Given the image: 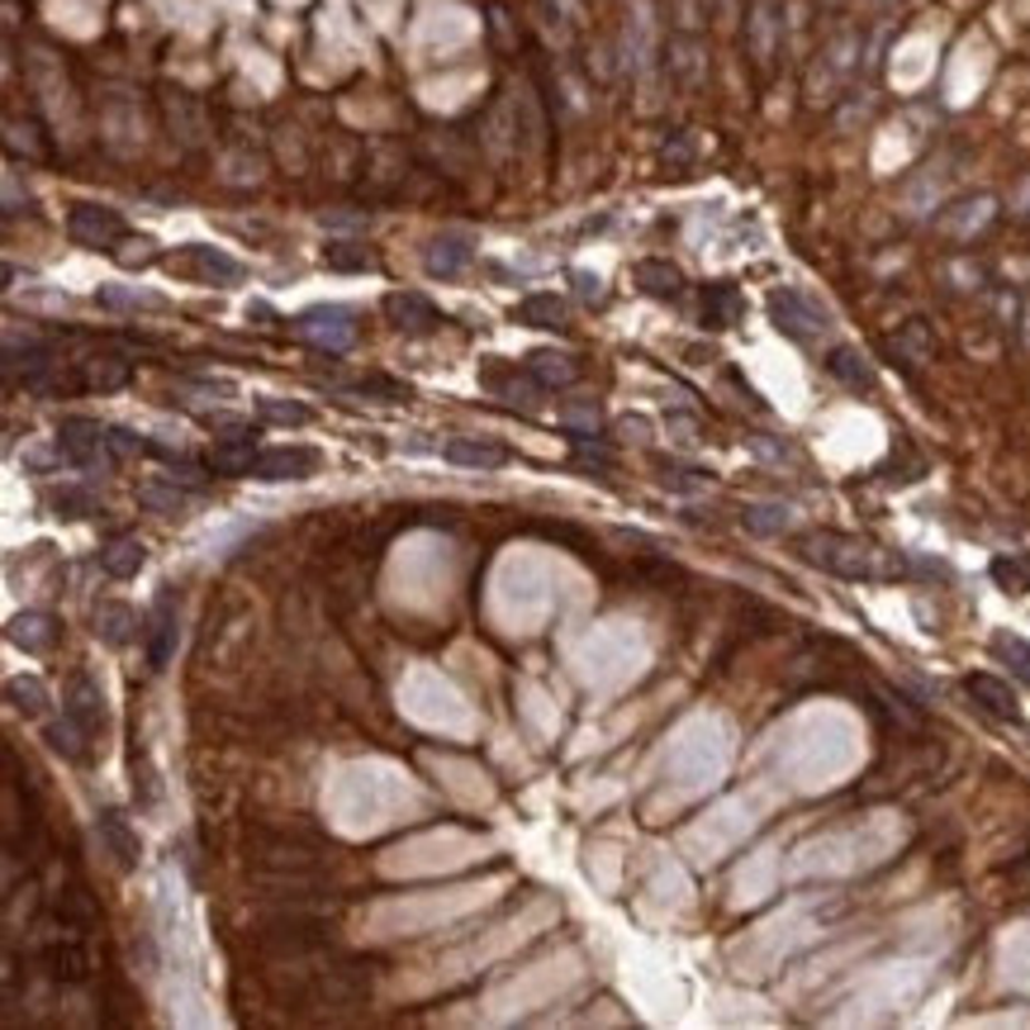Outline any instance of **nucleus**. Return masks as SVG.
Masks as SVG:
<instances>
[{
	"label": "nucleus",
	"mask_w": 1030,
	"mask_h": 1030,
	"mask_svg": "<svg viewBox=\"0 0 1030 1030\" xmlns=\"http://www.w3.org/2000/svg\"><path fill=\"white\" fill-rule=\"evenodd\" d=\"M96 831H100V841H105V850L115 855L119 869H138V855H143V845H138V831L123 822L119 812H100V816H96Z\"/></svg>",
	"instance_id": "obj_25"
},
{
	"label": "nucleus",
	"mask_w": 1030,
	"mask_h": 1030,
	"mask_svg": "<svg viewBox=\"0 0 1030 1030\" xmlns=\"http://www.w3.org/2000/svg\"><path fill=\"white\" fill-rule=\"evenodd\" d=\"M888 357H893L898 366H927L935 362V328L927 324V318H908V324H898V333L888 337Z\"/></svg>",
	"instance_id": "obj_16"
},
{
	"label": "nucleus",
	"mask_w": 1030,
	"mask_h": 1030,
	"mask_svg": "<svg viewBox=\"0 0 1030 1030\" xmlns=\"http://www.w3.org/2000/svg\"><path fill=\"white\" fill-rule=\"evenodd\" d=\"M741 523H745V532H755V537H779V532L793 527V513L784 504H751L741 513Z\"/></svg>",
	"instance_id": "obj_34"
},
{
	"label": "nucleus",
	"mask_w": 1030,
	"mask_h": 1030,
	"mask_svg": "<svg viewBox=\"0 0 1030 1030\" xmlns=\"http://www.w3.org/2000/svg\"><path fill=\"white\" fill-rule=\"evenodd\" d=\"M143 561H148V546L138 542V537H110L96 552V565L110 580H133L138 571H143Z\"/></svg>",
	"instance_id": "obj_24"
},
{
	"label": "nucleus",
	"mask_w": 1030,
	"mask_h": 1030,
	"mask_svg": "<svg viewBox=\"0 0 1030 1030\" xmlns=\"http://www.w3.org/2000/svg\"><path fill=\"white\" fill-rule=\"evenodd\" d=\"M86 736H91V732H86L77 717H67V713H62V722H48V732H43V741H48L62 760H81V755H86Z\"/></svg>",
	"instance_id": "obj_33"
},
{
	"label": "nucleus",
	"mask_w": 1030,
	"mask_h": 1030,
	"mask_svg": "<svg viewBox=\"0 0 1030 1030\" xmlns=\"http://www.w3.org/2000/svg\"><path fill=\"white\" fill-rule=\"evenodd\" d=\"M992 655H998V661H1002L1011 674H1017L1021 684H1030V642H1026V636L998 632V636H992Z\"/></svg>",
	"instance_id": "obj_36"
},
{
	"label": "nucleus",
	"mask_w": 1030,
	"mask_h": 1030,
	"mask_svg": "<svg viewBox=\"0 0 1030 1030\" xmlns=\"http://www.w3.org/2000/svg\"><path fill=\"white\" fill-rule=\"evenodd\" d=\"M62 713L77 717L86 732H100L105 726V694L91 674H72V684H67V694H62Z\"/></svg>",
	"instance_id": "obj_19"
},
{
	"label": "nucleus",
	"mask_w": 1030,
	"mask_h": 1030,
	"mask_svg": "<svg viewBox=\"0 0 1030 1030\" xmlns=\"http://www.w3.org/2000/svg\"><path fill=\"white\" fill-rule=\"evenodd\" d=\"M798 556L836 580H908L912 575L908 556L888 552V546L869 542V537H855V532H831V527L798 537Z\"/></svg>",
	"instance_id": "obj_1"
},
{
	"label": "nucleus",
	"mask_w": 1030,
	"mask_h": 1030,
	"mask_svg": "<svg viewBox=\"0 0 1030 1030\" xmlns=\"http://www.w3.org/2000/svg\"><path fill=\"white\" fill-rule=\"evenodd\" d=\"M784 43V0H745V48L755 67H774Z\"/></svg>",
	"instance_id": "obj_6"
},
{
	"label": "nucleus",
	"mask_w": 1030,
	"mask_h": 1030,
	"mask_svg": "<svg viewBox=\"0 0 1030 1030\" xmlns=\"http://www.w3.org/2000/svg\"><path fill=\"white\" fill-rule=\"evenodd\" d=\"M257 414L266 418V423H286V428H305V423L314 418L305 404H295V399H261L257 404Z\"/></svg>",
	"instance_id": "obj_40"
},
{
	"label": "nucleus",
	"mask_w": 1030,
	"mask_h": 1030,
	"mask_svg": "<svg viewBox=\"0 0 1030 1030\" xmlns=\"http://www.w3.org/2000/svg\"><path fill=\"white\" fill-rule=\"evenodd\" d=\"M257 433H242V437H219L215 447H209V460L205 466L215 471V475H252V466H257Z\"/></svg>",
	"instance_id": "obj_20"
},
{
	"label": "nucleus",
	"mask_w": 1030,
	"mask_h": 1030,
	"mask_svg": "<svg viewBox=\"0 0 1030 1030\" xmlns=\"http://www.w3.org/2000/svg\"><path fill=\"white\" fill-rule=\"evenodd\" d=\"M43 964H48V973L58 983H81L86 973H91V954H86V945L77 935H62V940H52V945L43 950Z\"/></svg>",
	"instance_id": "obj_23"
},
{
	"label": "nucleus",
	"mask_w": 1030,
	"mask_h": 1030,
	"mask_svg": "<svg viewBox=\"0 0 1030 1030\" xmlns=\"http://www.w3.org/2000/svg\"><path fill=\"white\" fill-rule=\"evenodd\" d=\"M964 694L983 707L988 717H1002V722H1021V703H1017V689H1011L1007 680H998V674H988V670H973L964 674Z\"/></svg>",
	"instance_id": "obj_12"
},
{
	"label": "nucleus",
	"mask_w": 1030,
	"mask_h": 1030,
	"mask_svg": "<svg viewBox=\"0 0 1030 1030\" xmlns=\"http://www.w3.org/2000/svg\"><path fill=\"white\" fill-rule=\"evenodd\" d=\"M826 370H831V380H841L845 389H855V395H869L874 389V366L864 362V351L860 347H831L826 351Z\"/></svg>",
	"instance_id": "obj_27"
},
{
	"label": "nucleus",
	"mask_w": 1030,
	"mask_h": 1030,
	"mask_svg": "<svg viewBox=\"0 0 1030 1030\" xmlns=\"http://www.w3.org/2000/svg\"><path fill=\"white\" fill-rule=\"evenodd\" d=\"M385 318L395 324L399 333H433L442 324V314L428 295H418V290H395V295H385Z\"/></svg>",
	"instance_id": "obj_15"
},
{
	"label": "nucleus",
	"mask_w": 1030,
	"mask_h": 1030,
	"mask_svg": "<svg viewBox=\"0 0 1030 1030\" xmlns=\"http://www.w3.org/2000/svg\"><path fill=\"white\" fill-rule=\"evenodd\" d=\"M205 428H209V433H228V437L257 433L252 423H247V418H238V414H205Z\"/></svg>",
	"instance_id": "obj_44"
},
{
	"label": "nucleus",
	"mask_w": 1030,
	"mask_h": 1030,
	"mask_svg": "<svg viewBox=\"0 0 1030 1030\" xmlns=\"http://www.w3.org/2000/svg\"><path fill=\"white\" fill-rule=\"evenodd\" d=\"M295 333L305 337V343H314L318 351H347L351 343H357V309H347V305H314L295 318Z\"/></svg>",
	"instance_id": "obj_4"
},
{
	"label": "nucleus",
	"mask_w": 1030,
	"mask_h": 1030,
	"mask_svg": "<svg viewBox=\"0 0 1030 1030\" xmlns=\"http://www.w3.org/2000/svg\"><path fill=\"white\" fill-rule=\"evenodd\" d=\"M96 299H100V309H119V314H129V309H152V305H157L152 295L129 290V286H100Z\"/></svg>",
	"instance_id": "obj_39"
},
{
	"label": "nucleus",
	"mask_w": 1030,
	"mask_h": 1030,
	"mask_svg": "<svg viewBox=\"0 0 1030 1030\" xmlns=\"http://www.w3.org/2000/svg\"><path fill=\"white\" fill-rule=\"evenodd\" d=\"M571 447L580 460H590V466L598 471H608L613 466V447H603V442H594V433H571Z\"/></svg>",
	"instance_id": "obj_42"
},
{
	"label": "nucleus",
	"mask_w": 1030,
	"mask_h": 1030,
	"mask_svg": "<svg viewBox=\"0 0 1030 1030\" xmlns=\"http://www.w3.org/2000/svg\"><path fill=\"white\" fill-rule=\"evenodd\" d=\"M992 215H998V200H992V195H964V200H954L945 215H940V234L964 242L973 234H983L992 224Z\"/></svg>",
	"instance_id": "obj_14"
},
{
	"label": "nucleus",
	"mask_w": 1030,
	"mask_h": 1030,
	"mask_svg": "<svg viewBox=\"0 0 1030 1030\" xmlns=\"http://www.w3.org/2000/svg\"><path fill=\"white\" fill-rule=\"evenodd\" d=\"M575 286H580V295H584V299H598V276L575 271Z\"/></svg>",
	"instance_id": "obj_47"
},
{
	"label": "nucleus",
	"mask_w": 1030,
	"mask_h": 1030,
	"mask_svg": "<svg viewBox=\"0 0 1030 1030\" xmlns=\"http://www.w3.org/2000/svg\"><path fill=\"white\" fill-rule=\"evenodd\" d=\"M6 699H10L14 707H20L24 717H39L43 707L52 703V699H48V684H43V680H33V674H14V680L6 684Z\"/></svg>",
	"instance_id": "obj_35"
},
{
	"label": "nucleus",
	"mask_w": 1030,
	"mask_h": 1030,
	"mask_svg": "<svg viewBox=\"0 0 1030 1030\" xmlns=\"http://www.w3.org/2000/svg\"><path fill=\"white\" fill-rule=\"evenodd\" d=\"M527 376H532L537 389H571L580 380V362L565 357V351H532Z\"/></svg>",
	"instance_id": "obj_28"
},
{
	"label": "nucleus",
	"mask_w": 1030,
	"mask_h": 1030,
	"mask_svg": "<svg viewBox=\"0 0 1030 1030\" xmlns=\"http://www.w3.org/2000/svg\"><path fill=\"white\" fill-rule=\"evenodd\" d=\"M67 234L81 247H96V252H115V247L129 238V224H123L119 209H105V205H72L67 215Z\"/></svg>",
	"instance_id": "obj_7"
},
{
	"label": "nucleus",
	"mask_w": 1030,
	"mask_h": 1030,
	"mask_svg": "<svg viewBox=\"0 0 1030 1030\" xmlns=\"http://www.w3.org/2000/svg\"><path fill=\"white\" fill-rule=\"evenodd\" d=\"M442 456L452 460V466H471V471H499L508 460V447L499 442H485V437H452Z\"/></svg>",
	"instance_id": "obj_26"
},
{
	"label": "nucleus",
	"mask_w": 1030,
	"mask_h": 1030,
	"mask_svg": "<svg viewBox=\"0 0 1030 1030\" xmlns=\"http://www.w3.org/2000/svg\"><path fill=\"white\" fill-rule=\"evenodd\" d=\"M471 257H475L471 238H460V234H437V238L428 242V252H423V266H428V276L452 280V276L466 271Z\"/></svg>",
	"instance_id": "obj_22"
},
{
	"label": "nucleus",
	"mask_w": 1030,
	"mask_h": 1030,
	"mask_svg": "<svg viewBox=\"0 0 1030 1030\" xmlns=\"http://www.w3.org/2000/svg\"><path fill=\"white\" fill-rule=\"evenodd\" d=\"M632 280H636V290L651 295V299H680L684 295V271L674 261H661V257H646V261H636L632 266Z\"/></svg>",
	"instance_id": "obj_21"
},
{
	"label": "nucleus",
	"mask_w": 1030,
	"mask_h": 1030,
	"mask_svg": "<svg viewBox=\"0 0 1030 1030\" xmlns=\"http://www.w3.org/2000/svg\"><path fill=\"white\" fill-rule=\"evenodd\" d=\"M324 266H328V271H366V266H370V247L366 242H351V238H333L324 247Z\"/></svg>",
	"instance_id": "obj_37"
},
{
	"label": "nucleus",
	"mask_w": 1030,
	"mask_h": 1030,
	"mask_svg": "<svg viewBox=\"0 0 1030 1030\" xmlns=\"http://www.w3.org/2000/svg\"><path fill=\"white\" fill-rule=\"evenodd\" d=\"M91 623H96V636H100V642L115 646V651L129 646L133 636H143V617H138L129 603H119V598L96 603V617H91Z\"/></svg>",
	"instance_id": "obj_18"
},
{
	"label": "nucleus",
	"mask_w": 1030,
	"mask_h": 1030,
	"mask_svg": "<svg viewBox=\"0 0 1030 1030\" xmlns=\"http://www.w3.org/2000/svg\"><path fill=\"white\" fill-rule=\"evenodd\" d=\"M689 157H694V143H689L684 133H680V138H670V143H665V162H689Z\"/></svg>",
	"instance_id": "obj_46"
},
{
	"label": "nucleus",
	"mask_w": 1030,
	"mask_h": 1030,
	"mask_svg": "<svg viewBox=\"0 0 1030 1030\" xmlns=\"http://www.w3.org/2000/svg\"><path fill=\"white\" fill-rule=\"evenodd\" d=\"M6 636H10V646H20L24 655H48L52 646L62 642V623L52 613H43V608H24V613L10 617Z\"/></svg>",
	"instance_id": "obj_11"
},
{
	"label": "nucleus",
	"mask_w": 1030,
	"mask_h": 1030,
	"mask_svg": "<svg viewBox=\"0 0 1030 1030\" xmlns=\"http://www.w3.org/2000/svg\"><path fill=\"white\" fill-rule=\"evenodd\" d=\"M518 324H527V328H565V299L546 295V290L527 295L518 305Z\"/></svg>",
	"instance_id": "obj_32"
},
{
	"label": "nucleus",
	"mask_w": 1030,
	"mask_h": 1030,
	"mask_svg": "<svg viewBox=\"0 0 1030 1030\" xmlns=\"http://www.w3.org/2000/svg\"><path fill=\"white\" fill-rule=\"evenodd\" d=\"M831 6H836V0H831Z\"/></svg>",
	"instance_id": "obj_48"
},
{
	"label": "nucleus",
	"mask_w": 1030,
	"mask_h": 1030,
	"mask_svg": "<svg viewBox=\"0 0 1030 1030\" xmlns=\"http://www.w3.org/2000/svg\"><path fill=\"white\" fill-rule=\"evenodd\" d=\"M110 447H115V460H123V456L148 452V442L138 437V433H129V428H110Z\"/></svg>",
	"instance_id": "obj_45"
},
{
	"label": "nucleus",
	"mask_w": 1030,
	"mask_h": 1030,
	"mask_svg": "<svg viewBox=\"0 0 1030 1030\" xmlns=\"http://www.w3.org/2000/svg\"><path fill=\"white\" fill-rule=\"evenodd\" d=\"M860 29H841L831 43H822V52H816V62H812V72H808V96L812 100H826V96H836L841 86L855 77V67H860Z\"/></svg>",
	"instance_id": "obj_3"
},
{
	"label": "nucleus",
	"mask_w": 1030,
	"mask_h": 1030,
	"mask_svg": "<svg viewBox=\"0 0 1030 1030\" xmlns=\"http://www.w3.org/2000/svg\"><path fill=\"white\" fill-rule=\"evenodd\" d=\"M670 72L680 77L684 86H699L703 72H707V58H703V43L694 33H680V39H670Z\"/></svg>",
	"instance_id": "obj_30"
},
{
	"label": "nucleus",
	"mask_w": 1030,
	"mask_h": 1030,
	"mask_svg": "<svg viewBox=\"0 0 1030 1030\" xmlns=\"http://www.w3.org/2000/svg\"><path fill=\"white\" fill-rule=\"evenodd\" d=\"M741 314H745V299L736 286H726V280L703 286V324L707 328H732V324H741Z\"/></svg>",
	"instance_id": "obj_29"
},
{
	"label": "nucleus",
	"mask_w": 1030,
	"mask_h": 1030,
	"mask_svg": "<svg viewBox=\"0 0 1030 1030\" xmlns=\"http://www.w3.org/2000/svg\"><path fill=\"white\" fill-rule=\"evenodd\" d=\"M318 456L314 447H266L261 456H257V466H252V475L257 479H309V475H318Z\"/></svg>",
	"instance_id": "obj_13"
},
{
	"label": "nucleus",
	"mask_w": 1030,
	"mask_h": 1030,
	"mask_svg": "<svg viewBox=\"0 0 1030 1030\" xmlns=\"http://www.w3.org/2000/svg\"><path fill=\"white\" fill-rule=\"evenodd\" d=\"M138 504L148 513H162V518H176L186 508V485H176V479H143L138 485Z\"/></svg>",
	"instance_id": "obj_31"
},
{
	"label": "nucleus",
	"mask_w": 1030,
	"mask_h": 1030,
	"mask_svg": "<svg viewBox=\"0 0 1030 1030\" xmlns=\"http://www.w3.org/2000/svg\"><path fill=\"white\" fill-rule=\"evenodd\" d=\"M133 380V362L123 351H96V357L81 362V389H96V395H115Z\"/></svg>",
	"instance_id": "obj_17"
},
{
	"label": "nucleus",
	"mask_w": 1030,
	"mask_h": 1030,
	"mask_svg": "<svg viewBox=\"0 0 1030 1030\" xmlns=\"http://www.w3.org/2000/svg\"><path fill=\"white\" fill-rule=\"evenodd\" d=\"M745 447H751L755 456H765V460H798V452L789 447V442H774L770 433H755V437H745Z\"/></svg>",
	"instance_id": "obj_43"
},
{
	"label": "nucleus",
	"mask_w": 1030,
	"mask_h": 1030,
	"mask_svg": "<svg viewBox=\"0 0 1030 1030\" xmlns=\"http://www.w3.org/2000/svg\"><path fill=\"white\" fill-rule=\"evenodd\" d=\"M58 452L81 471H105L115 466V447H110V428L96 418H62L58 428Z\"/></svg>",
	"instance_id": "obj_5"
},
{
	"label": "nucleus",
	"mask_w": 1030,
	"mask_h": 1030,
	"mask_svg": "<svg viewBox=\"0 0 1030 1030\" xmlns=\"http://www.w3.org/2000/svg\"><path fill=\"white\" fill-rule=\"evenodd\" d=\"M52 508H58V518H91V513H100L96 494H86V489H62V494H52Z\"/></svg>",
	"instance_id": "obj_41"
},
{
	"label": "nucleus",
	"mask_w": 1030,
	"mask_h": 1030,
	"mask_svg": "<svg viewBox=\"0 0 1030 1030\" xmlns=\"http://www.w3.org/2000/svg\"><path fill=\"white\" fill-rule=\"evenodd\" d=\"M171 266L181 276L205 280V286H238L242 280V266L228 252H219V247H205V242H190L181 252H171Z\"/></svg>",
	"instance_id": "obj_9"
},
{
	"label": "nucleus",
	"mask_w": 1030,
	"mask_h": 1030,
	"mask_svg": "<svg viewBox=\"0 0 1030 1030\" xmlns=\"http://www.w3.org/2000/svg\"><path fill=\"white\" fill-rule=\"evenodd\" d=\"M770 324L784 333V337H793V343H816L826 328H831V314L816 305L812 295H803V290H793V286H779V290H770Z\"/></svg>",
	"instance_id": "obj_2"
},
{
	"label": "nucleus",
	"mask_w": 1030,
	"mask_h": 1030,
	"mask_svg": "<svg viewBox=\"0 0 1030 1030\" xmlns=\"http://www.w3.org/2000/svg\"><path fill=\"white\" fill-rule=\"evenodd\" d=\"M162 110H167V129H171V138L181 148H200L205 138H209V115H205V105L195 100L190 91H176V86H167V91H162Z\"/></svg>",
	"instance_id": "obj_10"
},
{
	"label": "nucleus",
	"mask_w": 1030,
	"mask_h": 1030,
	"mask_svg": "<svg viewBox=\"0 0 1030 1030\" xmlns=\"http://www.w3.org/2000/svg\"><path fill=\"white\" fill-rule=\"evenodd\" d=\"M176 642H181V617H176V598L171 594H157L152 608L143 613V655H148V670H167Z\"/></svg>",
	"instance_id": "obj_8"
},
{
	"label": "nucleus",
	"mask_w": 1030,
	"mask_h": 1030,
	"mask_svg": "<svg viewBox=\"0 0 1030 1030\" xmlns=\"http://www.w3.org/2000/svg\"><path fill=\"white\" fill-rule=\"evenodd\" d=\"M992 580H998L1007 594H1026L1030 590V556H998L992 561Z\"/></svg>",
	"instance_id": "obj_38"
}]
</instances>
